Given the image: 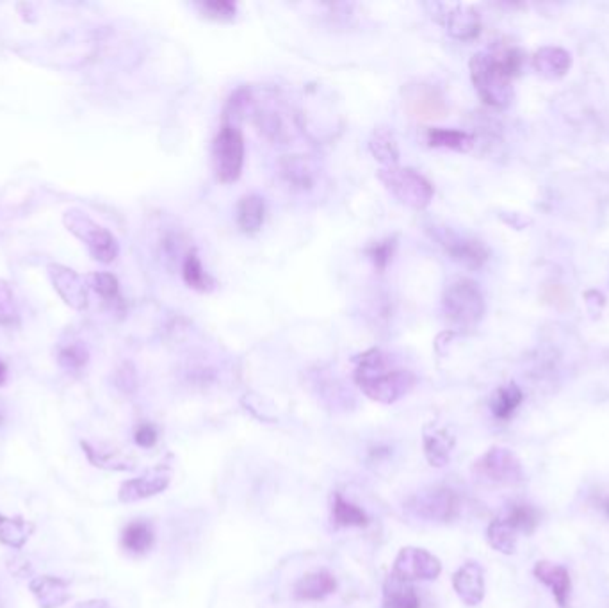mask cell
Masks as SVG:
<instances>
[{
    "label": "cell",
    "instance_id": "cell-1",
    "mask_svg": "<svg viewBox=\"0 0 609 608\" xmlns=\"http://www.w3.org/2000/svg\"><path fill=\"white\" fill-rule=\"evenodd\" d=\"M520 65L522 54L513 47L476 54L470 59V77L481 100L492 108H506L513 99L511 79Z\"/></svg>",
    "mask_w": 609,
    "mask_h": 608
},
{
    "label": "cell",
    "instance_id": "cell-2",
    "mask_svg": "<svg viewBox=\"0 0 609 608\" xmlns=\"http://www.w3.org/2000/svg\"><path fill=\"white\" fill-rule=\"evenodd\" d=\"M355 380L365 396L385 405L407 396L417 382L410 371L389 369L387 357L380 350H371L360 357Z\"/></svg>",
    "mask_w": 609,
    "mask_h": 608
},
{
    "label": "cell",
    "instance_id": "cell-3",
    "mask_svg": "<svg viewBox=\"0 0 609 608\" xmlns=\"http://www.w3.org/2000/svg\"><path fill=\"white\" fill-rule=\"evenodd\" d=\"M378 178L401 204L412 209H425L433 198V186L412 168H382L378 171Z\"/></svg>",
    "mask_w": 609,
    "mask_h": 608
},
{
    "label": "cell",
    "instance_id": "cell-4",
    "mask_svg": "<svg viewBox=\"0 0 609 608\" xmlns=\"http://www.w3.org/2000/svg\"><path fill=\"white\" fill-rule=\"evenodd\" d=\"M446 319L457 328H470L479 323L485 314V299L476 282L461 279L453 282L444 293Z\"/></svg>",
    "mask_w": 609,
    "mask_h": 608
},
{
    "label": "cell",
    "instance_id": "cell-5",
    "mask_svg": "<svg viewBox=\"0 0 609 608\" xmlns=\"http://www.w3.org/2000/svg\"><path fill=\"white\" fill-rule=\"evenodd\" d=\"M472 474L485 485H515L524 480V469L517 456L501 447H493L472 464Z\"/></svg>",
    "mask_w": 609,
    "mask_h": 608
},
{
    "label": "cell",
    "instance_id": "cell-6",
    "mask_svg": "<svg viewBox=\"0 0 609 608\" xmlns=\"http://www.w3.org/2000/svg\"><path fill=\"white\" fill-rule=\"evenodd\" d=\"M64 225L72 234H75L81 241H84L99 263L109 265L118 257V241L116 238L104 227L97 225L84 213L72 209L64 214Z\"/></svg>",
    "mask_w": 609,
    "mask_h": 608
},
{
    "label": "cell",
    "instance_id": "cell-7",
    "mask_svg": "<svg viewBox=\"0 0 609 608\" xmlns=\"http://www.w3.org/2000/svg\"><path fill=\"white\" fill-rule=\"evenodd\" d=\"M244 164V140L236 126H223L212 143V166L223 184L236 182Z\"/></svg>",
    "mask_w": 609,
    "mask_h": 608
},
{
    "label": "cell",
    "instance_id": "cell-8",
    "mask_svg": "<svg viewBox=\"0 0 609 608\" xmlns=\"http://www.w3.org/2000/svg\"><path fill=\"white\" fill-rule=\"evenodd\" d=\"M441 573V560L433 553L414 546H407L398 553L392 569L394 577L410 584L416 580H435Z\"/></svg>",
    "mask_w": 609,
    "mask_h": 608
},
{
    "label": "cell",
    "instance_id": "cell-9",
    "mask_svg": "<svg viewBox=\"0 0 609 608\" xmlns=\"http://www.w3.org/2000/svg\"><path fill=\"white\" fill-rule=\"evenodd\" d=\"M405 106L408 113L421 122L442 118L448 111L442 93L430 84L408 86L405 91Z\"/></svg>",
    "mask_w": 609,
    "mask_h": 608
},
{
    "label": "cell",
    "instance_id": "cell-10",
    "mask_svg": "<svg viewBox=\"0 0 609 608\" xmlns=\"http://www.w3.org/2000/svg\"><path fill=\"white\" fill-rule=\"evenodd\" d=\"M169 482H171V469L160 464L138 478L124 482L118 492V499L122 503H136V501L152 498L155 494L164 492L169 487Z\"/></svg>",
    "mask_w": 609,
    "mask_h": 608
},
{
    "label": "cell",
    "instance_id": "cell-11",
    "mask_svg": "<svg viewBox=\"0 0 609 608\" xmlns=\"http://www.w3.org/2000/svg\"><path fill=\"white\" fill-rule=\"evenodd\" d=\"M414 510L417 516L425 519L448 523L457 517L459 512V499L450 489H433L416 499Z\"/></svg>",
    "mask_w": 609,
    "mask_h": 608
},
{
    "label": "cell",
    "instance_id": "cell-12",
    "mask_svg": "<svg viewBox=\"0 0 609 608\" xmlns=\"http://www.w3.org/2000/svg\"><path fill=\"white\" fill-rule=\"evenodd\" d=\"M435 238L448 250L451 259H455L457 263H461L463 266L479 268L488 259V250L485 248V245H481L476 239H468V238L458 236V234L448 230V229L437 230Z\"/></svg>",
    "mask_w": 609,
    "mask_h": 608
},
{
    "label": "cell",
    "instance_id": "cell-13",
    "mask_svg": "<svg viewBox=\"0 0 609 608\" xmlns=\"http://www.w3.org/2000/svg\"><path fill=\"white\" fill-rule=\"evenodd\" d=\"M453 587L467 607L479 605L485 598V573L481 566L476 562L463 564L453 577Z\"/></svg>",
    "mask_w": 609,
    "mask_h": 608
},
{
    "label": "cell",
    "instance_id": "cell-14",
    "mask_svg": "<svg viewBox=\"0 0 609 608\" xmlns=\"http://www.w3.org/2000/svg\"><path fill=\"white\" fill-rule=\"evenodd\" d=\"M455 443V436L448 429L426 425L423 430L425 456L433 467H446L451 462Z\"/></svg>",
    "mask_w": 609,
    "mask_h": 608
},
{
    "label": "cell",
    "instance_id": "cell-15",
    "mask_svg": "<svg viewBox=\"0 0 609 608\" xmlns=\"http://www.w3.org/2000/svg\"><path fill=\"white\" fill-rule=\"evenodd\" d=\"M533 573L538 578V582H542L545 587L551 589L556 604L562 608H567L569 600H570V591H572L569 571L563 566L542 560V562H536Z\"/></svg>",
    "mask_w": 609,
    "mask_h": 608
},
{
    "label": "cell",
    "instance_id": "cell-16",
    "mask_svg": "<svg viewBox=\"0 0 609 608\" xmlns=\"http://www.w3.org/2000/svg\"><path fill=\"white\" fill-rule=\"evenodd\" d=\"M29 589L39 608H59L70 602V584L57 577H38L29 582Z\"/></svg>",
    "mask_w": 609,
    "mask_h": 608
},
{
    "label": "cell",
    "instance_id": "cell-17",
    "mask_svg": "<svg viewBox=\"0 0 609 608\" xmlns=\"http://www.w3.org/2000/svg\"><path fill=\"white\" fill-rule=\"evenodd\" d=\"M54 288L57 290V293L63 297V300L68 305H72L73 308H84L88 305V293L86 288L82 286L79 275L70 270L64 268L61 265H52L48 266Z\"/></svg>",
    "mask_w": 609,
    "mask_h": 608
},
{
    "label": "cell",
    "instance_id": "cell-18",
    "mask_svg": "<svg viewBox=\"0 0 609 608\" xmlns=\"http://www.w3.org/2000/svg\"><path fill=\"white\" fill-rule=\"evenodd\" d=\"M535 70L545 79H562L572 66V57L560 47H542L533 56Z\"/></svg>",
    "mask_w": 609,
    "mask_h": 608
},
{
    "label": "cell",
    "instance_id": "cell-19",
    "mask_svg": "<svg viewBox=\"0 0 609 608\" xmlns=\"http://www.w3.org/2000/svg\"><path fill=\"white\" fill-rule=\"evenodd\" d=\"M337 589L335 577L324 569L304 575L295 586V598L300 602H317L333 595Z\"/></svg>",
    "mask_w": 609,
    "mask_h": 608
},
{
    "label": "cell",
    "instance_id": "cell-20",
    "mask_svg": "<svg viewBox=\"0 0 609 608\" xmlns=\"http://www.w3.org/2000/svg\"><path fill=\"white\" fill-rule=\"evenodd\" d=\"M383 608H421L416 587L390 575L383 587Z\"/></svg>",
    "mask_w": 609,
    "mask_h": 608
},
{
    "label": "cell",
    "instance_id": "cell-21",
    "mask_svg": "<svg viewBox=\"0 0 609 608\" xmlns=\"http://www.w3.org/2000/svg\"><path fill=\"white\" fill-rule=\"evenodd\" d=\"M446 23L450 32L463 41L474 39L481 29L479 14L472 7L465 5H455V9L446 16Z\"/></svg>",
    "mask_w": 609,
    "mask_h": 608
},
{
    "label": "cell",
    "instance_id": "cell-22",
    "mask_svg": "<svg viewBox=\"0 0 609 608\" xmlns=\"http://www.w3.org/2000/svg\"><path fill=\"white\" fill-rule=\"evenodd\" d=\"M266 205L259 195H246L237 205V225L243 232H259L264 223Z\"/></svg>",
    "mask_w": 609,
    "mask_h": 608
},
{
    "label": "cell",
    "instance_id": "cell-23",
    "mask_svg": "<svg viewBox=\"0 0 609 608\" xmlns=\"http://www.w3.org/2000/svg\"><path fill=\"white\" fill-rule=\"evenodd\" d=\"M34 532V525L23 517L0 514V543L13 550H21Z\"/></svg>",
    "mask_w": 609,
    "mask_h": 608
},
{
    "label": "cell",
    "instance_id": "cell-24",
    "mask_svg": "<svg viewBox=\"0 0 609 608\" xmlns=\"http://www.w3.org/2000/svg\"><path fill=\"white\" fill-rule=\"evenodd\" d=\"M155 543V532L152 525L147 521H134L125 526L122 534V546L134 555H143L152 550Z\"/></svg>",
    "mask_w": 609,
    "mask_h": 608
},
{
    "label": "cell",
    "instance_id": "cell-25",
    "mask_svg": "<svg viewBox=\"0 0 609 608\" xmlns=\"http://www.w3.org/2000/svg\"><path fill=\"white\" fill-rule=\"evenodd\" d=\"M519 532L510 525L506 517H495L486 528V541L488 544L504 555H511L517 550Z\"/></svg>",
    "mask_w": 609,
    "mask_h": 608
},
{
    "label": "cell",
    "instance_id": "cell-26",
    "mask_svg": "<svg viewBox=\"0 0 609 608\" xmlns=\"http://www.w3.org/2000/svg\"><path fill=\"white\" fill-rule=\"evenodd\" d=\"M369 149H371V153L374 155V159H378L382 164H385V168L398 166L399 149H398V143H396L392 131H389L387 127H378L373 133V136L369 140Z\"/></svg>",
    "mask_w": 609,
    "mask_h": 608
},
{
    "label": "cell",
    "instance_id": "cell-27",
    "mask_svg": "<svg viewBox=\"0 0 609 608\" xmlns=\"http://www.w3.org/2000/svg\"><path fill=\"white\" fill-rule=\"evenodd\" d=\"M524 395L520 391V387L517 384H508L501 389H497V393L492 398V413L495 418L499 420H510L515 411L519 409V405L522 404Z\"/></svg>",
    "mask_w": 609,
    "mask_h": 608
},
{
    "label": "cell",
    "instance_id": "cell-28",
    "mask_svg": "<svg viewBox=\"0 0 609 608\" xmlns=\"http://www.w3.org/2000/svg\"><path fill=\"white\" fill-rule=\"evenodd\" d=\"M331 514H333V521L337 526L349 528V526H365L369 523L367 514L360 507L344 499L340 492H335L333 496Z\"/></svg>",
    "mask_w": 609,
    "mask_h": 608
},
{
    "label": "cell",
    "instance_id": "cell-29",
    "mask_svg": "<svg viewBox=\"0 0 609 608\" xmlns=\"http://www.w3.org/2000/svg\"><path fill=\"white\" fill-rule=\"evenodd\" d=\"M428 140L432 147H441V149H451L458 152H467L472 149L474 140L470 135L455 131V129H430Z\"/></svg>",
    "mask_w": 609,
    "mask_h": 608
},
{
    "label": "cell",
    "instance_id": "cell-30",
    "mask_svg": "<svg viewBox=\"0 0 609 608\" xmlns=\"http://www.w3.org/2000/svg\"><path fill=\"white\" fill-rule=\"evenodd\" d=\"M182 277L184 282L196 291H209L212 288V279L207 275V272L202 266V261L194 252L187 254V257L184 259Z\"/></svg>",
    "mask_w": 609,
    "mask_h": 608
},
{
    "label": "cell",
    "instance_id": "cell-31",
    "mask_svg": "<svg viewBox=\"0 0 609 608\" xmlns=\"http://www.w3.org/2000/svg\"><path fill=\"white\" fill-rule=\"evenodd\" d=\"M504 517L510 521V525L519 534H533L535 528L540 523V516H538L536 508L528 505V503H515V505H511Z\"/></svg>",
    "mask_w": 609,
    "mask_h": 608
},
{
    "label": "cell",
    "instance_id": "cell-32",
    "mask_svg": "<svg viewBox=\"0 0 609 608\" xmlns=\"http://www.w3.org/2000/svg\"><path fill=\"white\" fill-rule=\"evenodd\" d=\"M82 450L86 452V456L90 458V462L97 467H104V469H113V471H133L136 465L134 462L131 460H125V458H118L113 454H102V452H97L95 448H91L88 443H81Z\"/></svg>",
    "mask_w": 609,
    "mask_h": 608
},
{
    "label": "cell",
    "instance_id": "cell-33",
    "mask_svg": "<svg viewBox=\"0 0 609 608\" xmlns=\"http://www.w3.org/2000/svg\"><path fill=\"white\" fill-rule=\"evenodd\" d=\"M282 175L286 177V180L296 187H308L312 184V177H310V169L306 166L304 159L298 157H287L282 162Z\"/></svg>",
    "mask_w": 609,
    "mask_h": 608
},
{
    "label": "cell",
    "instance_id": "cell-34",
    "mask_svg": "<svg viewBox=\"0 0 609 608\" xmlns=\"http://www.w3.org/2000/svg\"><path fill=\"white\" fill-rule=\"evenodd\" d=\"M59 364L68 371H79L88 362V350L81 344H70L61 348L59 352Z\"/></svg>",
    "mask_w": 609,
    "mask_h": 608
},
{
    "label": "cell",
    "instance_id": "cell-35",
    "mask_svg": "<svg viewBox=\"0 0 609 608\" xmlns=\"http://www.w3.org/2000/svg\"><path fill=\"white\" fill-rule=\"evenodd\" d=\"M90 286L106 300H113L118 297L120 284L111 274H95L90 277Z\"/></svg>",
    "mask_w": 609,
    "mask_h": 608
},
{
    "label": "cell",
    "instance_id": "cell-36",
    "mask_svg": "<svg viewBox=\"0 0 609 608\" xmlns=\"http://www.w3.org/2000/svg\"><path fill=\"white\" fill-rule=\"evenodd\" d=\"M202 11L209 16V18H214V20H219V22H225V20H232L237 13V5L232 4V2H227V0H212V2H205L200 5Z\"/></svg>",
    "mask_w": 609,
    "mask_h": 608
},
{
    "label": "cell",
    "instance_id": "cell-37",
    "mask_svg": "<svg viewBox=\"0 0 609 608\" xmlns=\"http://www.w3.org/2000/svg\"><path fill=\"white\" fill-rule=\"evenodd\" d=\"M392 254H394V239H385V241H380L376 245H373L369 250H367V256L371 257V261L374 263V266L378 270H385L387 265L390 263L392 259Z\"/></svg>",
    "mask_w": 609,
    "mask_h": 608
},
{
    "label": "cell",
    "instance_id": "cell-38",
    "mask_svg": "<svg viewBox=\"0 0 609 608\" xmlns=\"http://www.w3.org/2000/svg\"><path fill=\"white\" fill-rule=\"evenodd\" d=\"M18 317L16 307L13 302V293L9 290V286L0 281V325H13Z\"/></svg>",
    "mask_w": 609,
    "mask_h": 608
},
{
    "label": "cell",
    "instance_id": "cell-39",
    "mask_svg": "<svg viewBox=\"0 0 609 608\" xmlns=\"http://www.w3.org/2000/svg\"><path fill=\"white\" fill-rule=\"evenodd\" d=\"M157 438H159V434H157L155 427H153V425H149V423L140 425L138 430H136V434H134V441H136V445L142 447V448H152V447H155Z\"/></svg>",
    "mask_w": 609,
    "mask_h": 608
},
{
    "label": "cell",
    "instance_id": "cell-40",
    "mask_svg": "<svg viewBox=\"0 0 609 608\" xmlns=\"http://www.w3.org/2000/svg\"><path fill=\"white\" fill-rule=\"evenodd\" d=\"M9 571L20 578H25L30 575V566L27 560H20V559H13L9 564Z\"/></svg>",
    "mask_w": 609,
    "mask_h": 608
},
{
    "label": "cell",
    "instance_id": "cell-41",
    "mask_svg": "<svg viewBox=\"0 0 609 608\" xmlns=\"http://www.w3.org/2000/svg\"><path fill=\"white\" fill-rule=\"evenodd\" d=\"M72 608H115L111 607L107 602H104V600H90V602H82V604H79V605H75V607Z\"/></svg>",
    "mask_w": 609,
    "mask_h": 608
},
{
    "label": "cell",
    "instance_id": "cell-42",
    "mask_svg": "<svg viewBox=\"0 0 609 608\" xmlns=\"http://www.w3.org/2000/svg\"><path fill=\"white\" fill-rule=\"evenodd\" d=\"M5 378H7V368H5V364L0 360V386L5 384Z\"/></svg>",
    "mask_w": 609,
    "mask_h": 608
},
{
    "label": "cell",
    "instance_id": "cell-43",
    "mask_svg": "<svg viewBox=\"0 0 609 608\" xmlns=\"http://www.w3.org/2000/svg\"><path fill=\"white\" fill-rule=\"evenodd\" d=\"M0 423H2V414H0Z\"/></svg>",
    "mask_w": 609,
    "mask_h": 608
}]
</instances>
